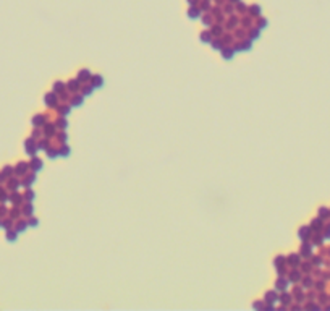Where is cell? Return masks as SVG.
<instances>
[{
    "mask_svg": "<svg viewBox=\"0 0 330 311\" xmlns=\"http://www.w3.org/2000/svg\"><path fill=\"white\" fill-rule=\"evenodd\" d=\"M8 240H15V233H8Z\"/></svg>",
    "mask_w": 330,
    "mask_h": 311,
    "instance_id": "6da1fadb",
    "label": "cell"
}]
</instances>
